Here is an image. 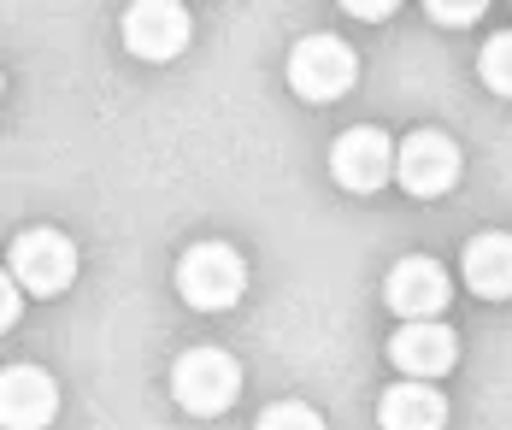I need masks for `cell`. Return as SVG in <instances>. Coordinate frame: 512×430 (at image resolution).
<instances>
[{
	"label": "cell",
	"instance_id": "cell-1",
	"mask_svg": "<svg viewBox=\"0 0 512 430\" xmlns=\"http://www.w3.org/2000/svg\"><path fill=\"white\" fill-rule=\"evenodd\" d=\"M177 289H183L189 307H201V313H224V307L242 301V289H248V266H242L236 248H224V242H201V248H189V254L177 260Z\"/></svg>",
	"mask_w": 512,
	"mask_h": 430
},
{
	"label": "cell",
	"instance_id": "cell-2",
	"mask_svg": "<svg viewBox=\"0 0 512 430\" xmlns=\"http://www.w3.org/2000/svg\"><path fill=\"white\" fill-rule=\"evenodd\" d=\"M236 389H242V366L224 354V348H189L177 366H171V395H177V407L183 413H224L230 401H236Z\"/></svg>",
	"mask_w": 512,
	"mask_h": 430
},
{
	"label": "cell",
	"instance_id": "cell-3",
	"mask_svg": "<svg viewBox=\"0 0 512 430\" xmlns=\"http://www.w3.org/2000/svg\"><path fill=\"white\" fill-rule=\"evenodd\" d=\"M354 77H359V59L342 36H307L289 54V83H295L301 101H336V95L354 89Z\"/></svg>",
	"mask_w": 512,
	"mask_h": 430
},
{
	"label": "cell",
	"instance_id": "cell-4",
	"mask_svg": "<svg viewBox=\"0 0 512 430\" xmlns=\"http://www.w3.org/2000/svg\"><path fill=\"white\" fill-rule=\"evenodd\" d=\"M12 277L30 289V295H59V289H71V277H77V242L65 236V230H24L18 242H12Z\"/></svg>",
	"mask_w": 512,
	"mask_h": 430
},
{
	"label": "cell",
	"instance_id": "cell-5",
	"mask_svg": "<svg viewBox=\"0 0 512 430\" xmlns=\"http://www.w3.org/2000/svg\"><path fill=\"white\" fill-rule=\"evenodd\" d=\"M395 142L383 136V130H371V124H359V130H342L336 142H330V177L342 183V189H354V195H371V189H383L389 177H395Z\"/></svg>",
	"mask_w": 512,
	"mask_h": 430
},
{
	"label": "cell",
	"instance_id": "cell-6",
	"mask_svg": "<svg viewBox=\"0 0 512 430\" xmlns=\"http://www.w3.org/2000/svg\"><path fill=\"white\" fill-rule=\"evenodd\" d=\"M395 177H401L407 195L436 201V195H448L460 183V148L442 130H418V136L401 142V154H395Z\"/></svg>",
	"mask_w": 512,
	"mask_h": 430
},
{
	"label": "cell",
	"instance_id": "cell-7",
	"mask_svg": "<svg viewBox=\"0 0 512 430\" xmlns=\"http://www.w3.org/2000/svg\"><path fill=\"white\" fill-rule=\"evenodd\" d=\"M189 12L177 6V0H136L130 12H124V48L136 59H148V65H165V59H177L189 48Z\"/></svg>",
	"mask_w": 512,
	"mask_h": 430
},
{
	"label": "cell",
	"instance_id": "cell-8",
	"mask_svg": "<svg viewBox=\"0 0 512 430\" xmlns=\"http://www.w3.org/2000/svg\"><path fill=\"white\" fill-rule=\"evenodd\" d=\"M389 360L412 377V383H430V377H442L454 360H460V342H454V330L436 319H412L395 330V342H389Z\"/></svg>",
	"mask_w": 512,
	"mask_h": 430
},
{
	"label": "cell",
	"instance_id": "cell-9",
	"mask_svg": "<svg viewBox=\"0 0 512 430\" xmlns=\"http://www.w3.org/2000/svg\"><path fill=\"white\" fill-rule=\"evenodd\" d=\"M448 271L436 266V260H401V266L389 271V283H383V301L401 313V319H436L442 307H448Z\"/></svg>",
	"mask_w": 512,
	"mask_h": 430
},
{
	"label": "cell",
	"instance_id": "cell-10",
	"mask_svg": "<svg viewBox=\"0 0 512 430\" xmlns=\"http://www.w3.org/2000/svg\"><path fill=\"white\" fill-rule=\"evenodd\" d=\"M59 413V389L42 366H12L0 377V419L6 430H42Z\"/></svg>",
	"mask_w": 512,
	"mask_h": 430
},
{
	"label": "cell",
	"instance_id": "cell-11",
	"mask_svg": "<svg viewBox=\"0 0 512 430\" xmlns=\"http://www.w3.org/2000/svg\"><path fill=\"white\" fill-rule=\"evenodd\" d=\"M465 283L483 301H507L512 295V236L507 230H483L465 242Z\"/></svg>",
	"mask_w": 512,
	"mask_h": 430
},
{
	"label": "cell",
	"instance_id": "cell-12",
	"mask_svg": "<svg viewBox=\"0 0 512 430\" xmlns=\"http://www.w3.org/2000/svg\"><path fill=\"white\" fill-rule=\"evenodd\" d=\"M377 425L383 430H442L448 425V401L430 383H395L383 395V407H377Z\"/></svg>",
	"mask_w": 512,
	"mask_h": 430
},
{
	"label": "cell",
	"instance_id": "cell-13",
	"mask_svg": "<svg viewBox=\"0 0 512 430\" xmlns=\"http://www.w3.org/2000/svg\"><path fill=\"white\" fill-rule=\"evenodd\" d=\"M477 71H483V83H489L495 95H512V30L495 36V42L477 54Z\"/></svg>",
	"mask_w": 512,
	"mask_h": 430
},
{
	"label": "cell",
	"instance_id": "cell-14",
	"mask_svg": "<svg viewBox=\"0 0 512 430\" xmlns=\"http://www.w3.org/2000/svg\"><path fill=\"white\" fill-rule=\"evenodd\" d=\"M254 430H324V419L312 413L307 401H271Z\"/></svg>",
	"mask_w": 512,
	"mask_h": 430
},
{
	"label": "cell",
	"instance_id": "cell-15",
	"mask_svg": "<svg viewBox=\"0 0 512 430\" xmlns=\"http://www.w3.org/2000/svg\"><path fill=\"white\" fill-rule=\"evenodd\" d=\"M430 18L448 24V30H460V24H477L483 18V6L477 0H430Z\"/></svg>",
	"mask_w": 512,
	"mask_h": 430
},
{
	"label": "cell",
	"instance_id": "cell-16",
	"mask_svg": "<svg viewBox=\"0 0 512 430\" xmlns=\"http://www.w3.org/2000/svg\"><path fill=\"white\" fill-rule=\"evenodd\" d=\"M348 12H354V18H389L395 6H389V0H348Z\"/></svg>",
	"mask_w": 512,
	"mask_h": 430
}]
</instances>
